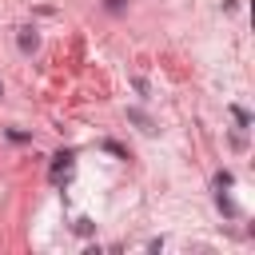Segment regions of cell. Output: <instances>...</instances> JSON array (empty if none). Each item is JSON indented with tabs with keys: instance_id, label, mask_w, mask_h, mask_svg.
<instances>
[{
	"instance_id": "cell-1",
	"label": "cell",
	"mask_w": 255,
	"mask_h": 255,
	"mask_svg": "<svg viewBox=\"0 0 255 255\" xmlns=\"http://www.w3.org/2000/svg\"><path fill=\"white\" fill-rule=\"evenodd\" d=\"M72 159H76V151H72V147L56 151V155H52V179H60V175H64V171L72 167Z\"/></svg>"
},
{
	"instance_id": "cell-2",
	"label": "cell",
	"mask_w": 255,
	"mask_h": 255,
	"mask_svg": "<svg viewBox=\"0 0 255 255\" xmlns=\"http://www.w3.org/2000/svg\"><path fill=\"white\" fill-rule=\"evenodd\" d=\"M215 207H219V211H223L227 219H239V203H235V199H231V195H227L223 187H219V195H215Z\"/></svg>"
},
{
	"instance_id": "cell-3",
	"label": "cell",
	"mask_w": 255,
	"mask_h": 255,
	"mask_svg": "<svg viewBox=\"0 0 255 255\" xmlns=\"http://www.w3.org/2000/svg\"><path fill=\"white\" fill-rule=\"evenodd\" d=\"M16 44H20V52H36V48H40V36H36V28H20Z\"/></svg>"
},
{
	"instance_id": "cell-4",
	"label": "cell",
	"mask_w": 255,
	"mask_h": 255,
	"mask_svg": "<svg viewBox=\"0 0 255 255\" xmlns=\"http://www.w3.org/2000/svg\"><path fill=\"white\" fill-rule=\"evenodd\" d=\"M128 120H131L135 128H143V131H155V128H151V120H147V116H143L139 108H128Z\"/></svg>"
},
{
	"instance_id": "cell-5",
	"label": "cell",
	"mask_w": 255,
	"mask_h": 255,
	"mask_svg": "<svg viewBox=\"0 0 255 255\" xmlns=\"http://www.w3.org/2000/svg\"><path fill=\"white\" fill-rule=\"evenodd\" d=\"M231 116H235V124H239V128H251V112H247V108L231 104Z\"/></svg>"
},
{
	"instance_id": "cell-6",
	"label": "cell",
	"mask_w": 255,
	"mask_h": 255,
	"mask_svg": "<svg viewBox=\"0 0 255 255\" xmlns=\"http://www.w3.org/2000/svg\"><path fill=\"white\" fill-rule=\"evenodd\" d=\"M4 135H8V139H12V143H28V139H32V135H28V131H20V128H8V131H4Z\"/></svg>"
},
{
	"instance_id": "cell-7",
	"label": "cell",
	"mask_w": 255,
	"mask_h": 255,
	"mask_svg": "<svg viewBox=\"0 0 255 255\" xmlns=\"http://www.w3.org/2000/svg\"><path fill=\"white\" fill-rule=\"evenodd\" d=\"M104 151H112V155H120V159H128V151L116 143V139H104Z\"/></svg>"
},
{
	"instance_id": "cell-8",
	"label": "cell",
	"mask_w": 255,
	"mask_h": 255,
	"mask_svg": "<svg viewBox=\"0 0 255 255\" xmlns=\"http://www.w3.org/2000/svg\"><path fill=\"white\" fill-rule=\"evenodd\" d=\"M92 231H96L92 219H76V235H92Z\"/></svg>"
},
{
	"instance_id": "cell-9",
	"label": "cell",
	"mask_w": 255,
	"mask_h": 255,
	"mask_svg": "<svg viewBox=\"0 0 255 255\" xmlns=\"http://www.w3.org/2000/svg\"><path fill=\"white\" fill-rule=\"evenodd\" d=\"M231 183H235L231 171H219V175H215V187H231Z\"/></svg>"
},
{
	"instance_id": "cell-10",
	"label": "cell",
	"mask_w": 255,
	"mask_h": 255,
	"mask_svg": "<svg viewBox=\"0 0 255 255\" xmlns=\"http://www.w3.org/2000/svg\"><path fill=\"white\" fill-rule=\"evenodd\" d=\"M124 4H128V0H104V8H108V12H120Z\"/></svg>"
},
{
	"instance_id": "cell-11",
	"label": "cell",
	"mask_w": 255,
	"mask_h": 255,
	"mask_svg": "<svg viewBox=\"0 0 255 255\" xmlns=\"http://www.w3.org/2000/svg\"><path fill=\"white\" fill-rule=\"evenodd\" d=\"M0 96H4V84H0Z\"/></svg>"
}]
</instances>
